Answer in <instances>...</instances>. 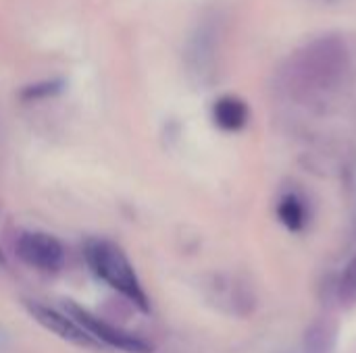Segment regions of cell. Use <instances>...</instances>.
I'll use <instances>...</instances> for the list:
<instances>
[{
    "label": "cell",
    "mask_w": 356,
    "mask_h": 353,
    "mask_svg": "<svg viewBox=\"0 0 356 353\" xmlns=\"http://www.w3.org/2000/svg\"><path fill=\"white\" fill-rule=\"evenodd\" d=\"M350 54L346 42L327 33L311 40L286 64V83L298 98H311L336 89L346 77Z\"/></svg>",
    "instance_id": "cell-1"
},
{
    "label": "cell",
    "mask_w": 356,
    "mask_h": 353,
    "mask_svg": "<svg viewBox=\"0 0 356 353\" xmlns=\"http://www.w3.org/2000/svg\"><path fill=\"white\" fill-rule=\"evenodd\" d=\"M86 260L100 281H104L108 287L138 304L142 310H148L146 293L138 281L129 258L121 252V248L111 241H90L86 246Z\"/></svg>",
    "instance_id": "cell-2"
},
{
    "label": "cell",
    "mask_w": 356,
    "mask_h": 353,
    "mask_svg": "<svg viewBox=\"0 0 356 353\" xmlns=\"http://www.w3.org/2000/svg\"><path fill=\"white\" fill-rule=\"evenodd\" d=\"M67 314L79 327H83L88 331V335L92 339H96L100 345L104 343V345H111V347H117V350L127 353H150V350H152L146 341H142V339H138V337H134V335H129V333H125L121 329H115V327L106 325L104 320L92 316L88 310H83V308H79L75 304H67Z\"/></svg>",
    "instance_id": "cell-3"
},
{
    "label": "cell",
    "mask_w": 356,
    "mask_h": 353,
    "mask_svg": "<svg viewBox=\"0 0 356 353\" xmlns=\"http://www.w3.org/2000/svg\"><path fill=\"white\" fill-rule=\"evenodd\" d=\"M25 308L29 310V314L33 316L35 322H40L46 331L58 335L60 339L79 345V347H90V350H98L100 343L96 339H92L88 335V331L83 327H79L69 314H60L54 308H48L44 304L38 302H25Z\"/></svg>",
    "instance_id": "cell-4"
},
{
    "label": "cell",
    "mask_w": 356,
    "mask_h": 353,
    "mask_svg": "<svg viewBox=\"0 0 356 353\" xmlns=\"http://www.w3.org/2000/svg\"><path fill=\"white\" fill-rule=\"evenodd\" d=\"M17 254L21 260L38 270H58L63 264V246L48 233H23L17 241Z\"/></svg>",
    "instance_id": "cell-5"
},
{
    "label": "cell",
    "mask_w": 356,
    "mask_h": 353,
    "mask_svg": "<svg viewBox=\"0 0 356 353\" xmlns=\"http://www.w3.org/2000/svg\"><path fill=\"white\" fill-rule=\"evenodd\" d=\"M217 25L215 23H202L188 46V64L194 75L207 77L213 71L215 64V52H217Z\"/></svg>",
    "instance_id": "cell-6"
},
{
    "label": "cell",
    "mask_w": 356,
    "mask_h": 353,
    "mask_svg": "<svg viewBox=\"0 0 356 353\" xmlns=\"http://www.w3.org/2000/svg\"><path fill=\"white\" fill-rule=\"evenodd\" d=\"M215 123L225 131H240L248 123V106L236 96H223L213 106Z\"/></svg>",
    "instance_id": "cell-7"
},
{
    "label": "cell",
    "mask_w": 356,
    "mask_h": 353,
    "mask_svg": "<svg viewBox=\"0 0 356 353\" xmlns=\"http://www.w3.org/2000/svg\"><path fill=\"white\" fill-rule=\"evenodd\" d=\"M277 216L290 231H302L307 223V208L296 193H286L277 204Z\"/></svg>",
    "instance_id": "cell-8"
},
{
    "label": "cell",
    "mask_w": 356,
    "mask_h": 353,
    "mask_svg": "<svg viewBox=\"0 0 356 353\" xmlns=\"http://www.w3.org/2000/svg\"><path fill=\"white\" fill-rule=\"evenodd\" d=\"M334 327L327 322H317L309 329L307 341H305V353H332L334 347Z\"/></svg>",
    "instance_id": "cell-9"
},
{
    "label": "cell",
    "mask_w": 356,
    "mask_h": 353,
    "mask_svg": "<svg viewBox=\"0 0 356 353\" xmlns=\"http://www.w3.org/2000/svg\"><path fill=\"white\" fill-rule=\"evenodd\" d=\"M338 298H340L342 306H346V308L356 306V256L344 266V270L340 275Z\"/></svg>",
    "instance_id": "cell-10"
},
{
    "label": "cell",
    "mask_w": 356,
    "mask_h": 353,
    "mask_svg": "<svg viewBox=\"0 0 356 353\" xmlns=\"http://www.w3.org/2000/svg\"><path fill=\"white\" fill-rule=\"evenodd\" d=\"M350 206H353V221H355V231H356V164L353 166L350 173Z\"/></svg>",
    "instance_id": "cell-11"
},
{
    "label": "cell",
    "mask_w": 356,
    "mask_h": 353,
    "mask_svg": "<svg viewBox=\"0 0 356 353\" xmlns=\"http://www.w3.org/2000/svg\"><path fill=\"white\" fill-rule=\"evenodd\" d=\"M0 262H4V258H2V254H0Z\"/></svg>",
    "instance_id": "cell-12"
}]
</instances>
